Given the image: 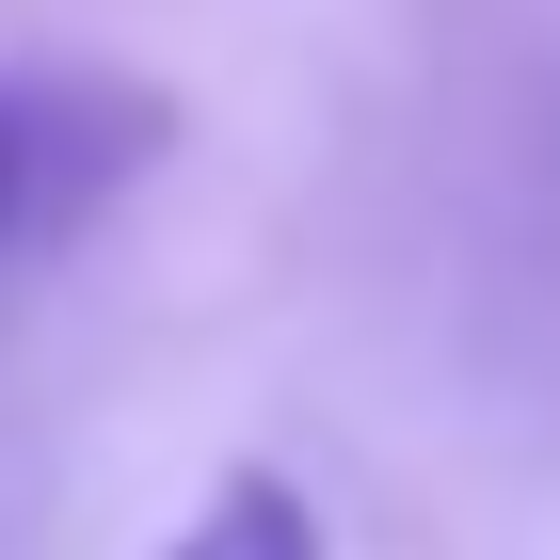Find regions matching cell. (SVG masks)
I'll return each mask as SVG.
<instances>
[{"mask_svg": "<svg viewBox=\"0 0 560 560\" xmlns=\"http://www.w3.org/2000/svg\"><path fill=\"white\" fill-rule=\"evenodd\" d=\"M144 144H161V96H129V81H0V257L81 224Z\"/></svg>", "mask_w": 560, "mask_h": 560, "instance_id": "cell-1", "label": "cell"}, {"mask_svg": "<svg viewBox=\"0 0 560 560\" xmlns=\"http://www.w3.org/2000/svg\"><path fill=\"white\" fill-rule=\"evenodd\" d=\"M161 560H337V545H320V513H304V480H272V465H224Z\"/></svg>", "mask_w": 560, "mask_h": 560, "instance_id": "cell-2", "label": "cell"}]
</instances>
